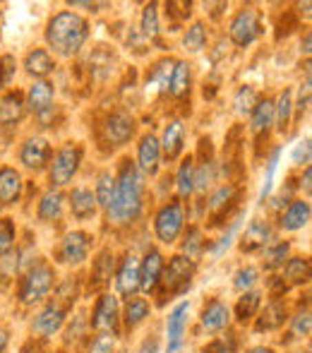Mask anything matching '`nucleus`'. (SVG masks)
<instances>
[{
  "label": "nucleus",
  "instance_id": "56",
  "mask_svg": "<svg viewBox=\"0 0 312 353\" xmlns=\"http://www.w3.org/2000/svg\"><path fill=\"white\" fill-rule=\"evenodd\" d=\"M5 349H8V332L0 330V353H5Z\"/></svg>",
  "mask_w": 312,
  "mask_h": 353
},
{
  "label": "nucleus",
  "instance_id": "54",
  "mask_svg": "<svg viewBox=\"0 0 312 353\" xmlns=\"http://www.w3.org/2000/svg\"><path fill=\"white\" fill-rule=\"evenodd\" d=\"M140 353H158V341L152 339V341H145V346H142Z\"/></svg>",
  "mask_w": 312,
  "mask_h": 353
},
{
  "label": "nucleus",
  "instance_id": "34",
  "mask_svg": "<svg viewBox=\"0 0 312 353\" xmlns=\"http://www.w3.org/2000/svg\"><path fill=\"white\" fill-rule=\"evenodd\" d=\"M176 185H178V192H180L183 197L190 195V192L195 190V166H192V159L190 157H187L185 161L180 163V168H178Z\"/></svg>",
  "mask_w": 312,
  "mask_h": 353
},
{
  "label": "nucleus",
  "instance_id": "42",
  "mask_svg": "<svg viewBox=\"0 0 312 353\" xmlns=\"http://www.w3.org/2000/svg\"><path fill=\"white\" fill-rule=\"evenodd\" d=\"M236 197V188L233 185H226V188H221L219 192H216L214 197H211V202H209V212L214 214H219V210H224L226 205H229L231 200Z\"/></svg>",
  "mask_w": 312,
  "mask_h": 353
},
{
  "label": "nucleus",
  "instance_id": "38",
  "mask_svg": "<svg viewBox=\"0 0 312 353\" xmlns=\"http://www.w3.org/2000/svg\"><path fill=\"white\" fill-rule=\"evenodd\" d=\"M205 43H207V29H205V24H192L190 29H187V34H185V39H183V46L187 48L190 53H200L202 48H205Z\"/></svg>",
  "mask_w": 312,
  "mask_h": 353
},
{
  "label": "nucleus",
  "instance_id": "17",
  "mask_svg": "<svg viewBox=\"0 0 312 353\" xmlns=\"http://www.w3.org/2000/svg\"><path fill=\"white\" fill-rule=\"evenodd\" d=\"M22 195V176L14 168H0V205H14Z\"/></svg>",
  "mask_w": 312,
  "mask_h": 353
},
{
  "label": "nucleus",
  "instance_id": "29",
  "mask_svg": "<svg viewBox=\"0 0 312 353\" xmlns=\"http://www.w3.org/2000/svg\"><path fill=\"white\" fill-rule=\"evenodd\" d=\"M187 89H190V65L180 61L173 65L171 87H168V92H171L173 97H185Z\"/></svg>",
  "mask_w": 312,
  "mask_h": 353
},
{
  "label": "nucleus",
  "instance_id": "19",
  "mask_svg": "<svg viewBox=\"0 0 312 353\" xmlns=\"http://www.w3.org/2000/svg\"><path fill=\"white\" fill-rule=\"evenodd\" d=\"M231 315H229V307L224 305L221 301H211L209 305L202 310V327L209 332H219L229 325Z\"/></svg>",
  "mask_w": 312,
  "mask_h": 353
},
{
  "label": "nucleus",
  "instance_id": "4",
  "mask_svg": "<svg viewBox=\"0 0 312 353\" xmlns=\"http://www.w3.org/2000/svg\"><path fill=\"white\" fill-rule=\"evenodd\" d=\"M51 286H53V270L46 262H39L24 276L19 298H22V303H37L51 291Z\"/></svg>",
  "mask_w": 312,
  "mask_h": 353
},
{
  "label": "nucleus",
  "instance_id": "18",
  "mask_svg": "<svg viewBox=\"0 0 312 353\" xmlns=\"http://www.w3.org/2000/svg\"><path fill=\"white\" fill-rule=\"evenodd\" d=\"M269 238H271V231H269V226H267V221H252L250 226H247L245 236L240 238V248L245 252H257L269 243Z\"/></svg>",
  "mask_w": 312,
  "mask_h": 353
},
{
  "label": "nucleus",
  "instance_id": "20",
  "mask_svg": "<svg viewBox=\"0 0 312 353\" xmlns=\"http://www.w3.org/2000/svg\"><path fill=\"white\" fill-rule=\"evenodd\" d=\"M308 221H310V202H303V200L291 202L289 210L281 216V226H284L286 231H298V228H303Z\"/></svg>",
  "mask_w": 312,
  "mask_h": 353
},
{
  "label": "nucleus",
  "instance_id": "43",
  "mask_svg": "<svg viewBox=\"0 0 312 353\" xmlns=\"http://www.w3.org/2000/svg\"><path fill=\"white\" fill-rule=\"evenodd\" d=\"M12 243H14V223L12 219H3L0 221V257L12 248Z\"/></svg>",
  "mask_w": 312,
  "mask_h": 353
},
{
  "label": "nucleus",
  "instance_id": "23",
  "mask_svg": "<svg viewBox=\"0 0 312 353\" xmlns=\"http://www.w3.org/2000/svg\"><path fill=\"white\" fill-rule=\"evenodd\" d=\"M274 125V101L264 99V101H257V106L252 108V132L262 135L269 128Z\"/></svg>",
  "mask_w": 312,
  "mask_h": 353
},
{
  "label": "nucleus",
  "instance_id": "45",
  "mask_svg": "<svg viewBox=\"0 0 312 353\" xmlns=\"http://www.w3.org/2000/svg\"><path fill=\"white\" fill-rule=\"evenodd\" d=\"M202 233L197 231V228H190L187 231V236H185V255H187V260H192V257H197L202 252Z\"/></svg>",
  "mask_w": 312,
  "mask_h": 353
},
{
  "label": "nucleus",
  "instance_id": "5",
  "mask_svg": "<svg viewBox=\"0 0 312 353\" xmlns=\"http://www.w3.org/2000/svg\"><path fill=\"white\" fill-rule=\"evenodd\" d=\"M79 161H82V149L75 147V144H65L61 152L53 157L51 163V183L58 188L67 185V183L75 178Z\"/></svg>",
  "mask_w": 312,
  "mask_h": 353
},
{
  "label": "nucleus",
  "instance_id": "49",
  "mask_svg": "<svg viewBox=\"0 0 312 353\" xmlns=\"http://www.w3.org/2000/svg\"><path fill=\"white\" fill-rule=\"evenodd\" d=\"M214 181V168H211V163L205 161V166L200 168V173L195 176V188L200 192H205L207 188H209V183Z\"/></svg>",
  "mask_w": 312,
  "mask_h": 353
},
{
  "label": "nucleus",
  "instance_id": "51",
  "mask_svg": "<svg viewBox=\"0 0 312 353\" xmlns=\"http://www.w3.org/2000/svg\"><path fill=\"white\" fill-rule=\"evenodd\" d=\"M238 223H240V219H236V221L231 223V228H229V231H226V236L221 238V241H219V245L214 248V255H221V252H224L226 248L231 245V238L236 236V231H238Z\"/></svg>",
  "mask_w": 312,
  "mask_h": 353
},
{
  "label": "nucleus",
  "instance_id": "14",
  "mask_svg": "<svg viewBox=\"0 0 312 353\" xmlns=\"http://www.w3.org/2000/svg\"><path fill=\"white\" fill-rule=\"evenodd\" d=\"M135 132V123L127 113H113L106 121V140L113 144V147H121L132 137Z\"/></svg>",
  "mask_w": 312,
  "mask_h": 353
},
{
  "label": "nucleus",
  "instance_id": "44",
  "mask_svg": "<svg viewBox=\"0 0 312 353\" xmlns=\"http://www.w3.org/2000/svg\"><path fill=\"white\" fill-rule=\"evenodd\" d=\"M17 72V61L12 56H0V87H8Z\"/></svg>",
  "mask_w": 312,
  "mask_h": 353
},
{
  "label": "nucleus",
  "instance_id": "1",
  "mask_svg": "<svg viewBox=\"0 0 312 353\" xmlns=\"http://www.w3.org/2000/svg\"><path fill=\"white\" fill-rule=\"evenodd\" d=\"M142 197H145V176L137 168V163L123 161L121 176L116 181V195L108 207V219L116 223H130L140 216Z\"/></svg>",
  "mask_w": 312,
  "mask_h": 353
},
{
  "label": "nucleus",
  "instance_id": "53",
  "mask_svg": "<svg viewBox=\"0 0 312 353\" xmlns=\"http://www.w3.org/2000/svg\"><path fill=\"white\" fill-rule=\"evenodd\" d=\"M233 339H229V344H226V339L221 341H214V344H209L205 349V353H233Z\"/></svg>",
  "mask_w": 312,
  "mask_h": 353
},
{
  "label": "nucleus",
  "instance_id": "35",
  "mask_svg": "<svg viewBox=\"0 0 312 353\" xmlns=\"http://www.w3.org/2000/svg\"><path fill=\"white\" fill-rule=\"evenodd\" d=\"M111 272H113V255H111V252H101V255H98V260L94 262L92 279H96V281H94V286H96V288L106 286L108 279H111Z\"/></svg>",
  "mask_w": 312,
  "mask_h": 353
},
{
  "label": "nucleus",
  "instance_id": "21",
  "mask_svg": "<svg viewBox=\"0 0 312 353\" xmlns=\"http://www.w3.org/2000/svg\"><path fill=\"white\" fill-rule=\"evenodd\" d=\"M53 97H56V89L51 82H34V87L29 89V108L34 113H43L46 108H51Z\"/></svg>",
  "mask_w": 312,
  "mask_h": 353
},
{
  "label": "nucleus",
  "instance_id": "40",
  "mask_svg": "<svg viewBox=\"0 0 312 353\" xmlns=\"http://www.w3.org/2000/svg\"><path fill=\"white\" fill-rule=\"evenodd\" d=\"M257 106V92L252 87H240L236 94V108L240 113H252V108Z\"/></svg>",
  "mask_w": 312,
  "mask_h": 353
},
{
  "label": "nucleus",
  "instance_id": "16",
  "mask_svg": "<svg viewBox=\"0 0 312 353\" xmlns=\"http://www.w3.org/2000/svg\"><path fill=\"white\" fill-rule=\"evenodd\" d=\"M137 157H140V166L145 173H149V176H154L158 171V159H161V144L154 135H145L140 142V152H137Z\"/></svg>",
  "mask_w": 312,
  "mask_h": 353
},
{
  "label": "nucleus",
  "instance_id": "3",
  "mask_svg": "<svg viewBox=\"0 0 312 353\" xmlns=\"http://www.w3.org/2000/svg\"><path fill=\"white\" fill-rule=\"evenodd\" d=\"M192 272H195V265H192L190 260H185V257H173V260L168 262L163 276L158 279V283L163 286L161 288L163 298L176 296V293H185L192 283Z\"/></svg>",
  "mask_w": 312,
  "mask_h": 353
},
{
  "label": "nucleus",
  "instance_id": "47",
  "mask_svg": "<svg viewBox=\"0 0 312 353\" xmlns=\"http://www.w3.org/2000/svg\"><path fill=\"white\" fill-rule=\"evenodd\" d=\"M310 327H312V320H310V312H300V315H295L293 320V336H298V339H305V336H310Z\"/></svg>",
  "mask_w": 312,
  "mask_h": 353
},
{
  "label": "nucleus",
  "instance_id": "33",
  "mask_svg": "<svg viewBox=\"0 0 312 353\" xmlns=\"http://www.w3.org/2000/svg\"><path fill=\"white\" fill-rule=\"evenodd\" d=\"M286 279L291 283H305L310 279V262L308 257H291L286 265Z\"/></svg>",
  "mask_w": 312,
  "mask_h": 353
},
{
  "label": "nucleus",
  "instance_id": "15",
  "mask_svg": "<svg viewBox=\"0 0 312 353\" xmlns=\"http://www.w3.org/2000/svg\"><path fill=\"white\" fill-rule=\"evenodd\" d=\"M163 272V257L158 250H149L145 255V262L140 265V288L142 291H154L158 286Z\"/></svg>",
  "mask_w": 312,
  "mask_h": 353
},
{
  "label": "nucleus",
  "instance_id": "41",
  "mask_svg": "<svg viewBox=\"0 0 312 353\" xmlns=\"http://www.w3.org/2000/svg\"><path fill=\"white\" fill-rule=\"evenodd\" d=\"M286 257H289V243H276V245L269 248V250H267V255H264L267 270H276V267H281Z\"/></svg>",
  "mask_w": 312,
  "mask_h": 353
},
{
  "label": "nucleus",
  "instance_id": "9",
  "mask_svg": "<svg viewBox=\"0 0 312 353\" xmlns=\"http://www.w3.org/2000/svg\"><path fill=\"white\" fill-rule=\"evenodd\" d=\"M89 243H92V238H89L84 231L67 233L65 241H63V245H61V250H58V260L65 262V265H79L82 260H87Z\"/></svg>",
  "mask_w": 312,
  "mask_h": 353
},
{
  "label": "nucleus",
  "instance_id": "31",
  "mask_svg": "<svg viewBox=\"0 0 312 353\" xmlns=\"http://www.w3.org/2000/svg\"><path fill=\"white\" fill-rule=\"evenodd\" d=\"M147 315H149V303H147L145 298H130L125 305V327L132 330V327L140 325Z\"/></svg>",
  "mask_w": 312,
  "mask_h": 353
},
{
  "label": "nucleus",
  "instance_id": "46",
  "mask_svg": "<svg viewBox=\"0 0 312 353\" xmlns=\"http://www.w3.org/2000/svg\"><path fill=\"white\" fill-rule=\"evenodd\" d=\"M116 346V334H98L89 346V353H111Z\"/></svg>",
  "mask_w": 312,
  "mask_h": 353
},
{
  "label": "nucleus",
  "instance_id": "11",
  "mask_svg": "<svg viewBox=\"0 0 312 353\" xmlns=\"http://www.w3.org/2000/svg\"><path fill=\"white\" fill-rule=\"evenodd\" d=\"M19 159H22V163L27 168L39 171V168L46 166L48 159H51V144H48L46 140H41V137H32V140H27L22 144Z\"/></svg>",
  "mask_w": 312,
  "mask_h": 353
},
{
  "label": "nucleus",
  "instance_id": "8",
  "mask_svg": "<svg viewBox=\"0 0 312 353\" xmlns=\"http://www.w3.org/2000/svg\"><path fill=\"white\" fill-rule=\"evenodd\" d=\"M92 327L101 334H116L118 332V301L113 296H101L94 307Z\"/></svg>",
  "mask_w": 312,
  "mask_h": 353
},
{
  "label": "nucleus",
  "instance_id": "28",
  "mask_svg": "<svg viewBox=\"0 0 312 353\" xmlns=\"http://www.w3.org/2000/svg\"><path fill=\"white\" fill-rule=\"evenodd\" d=\"M173 61H163L152 70V74L147 77V87L149 89H158V92H168L171 87V74H173Z\"/></svg>",
  "mask_w": 312,
  "mask_h": 353
},
{
  "label": "nucleus",
  "instance_id": "36",
  "mask_svg": "<svg viewBox=\"0 0 312 353\" xmlns=\"http://www.w3.org/2000/svg\"><path fill=\"white\" fill-rule=\"evenodd\" d=\"M291 111H293V103H291V89H284V94L279 97V103H274V121H279L281 132L289 130Z\"/></svg>",
  "mask_w": 312,
  "mask_h": 353
},
{
  "label": "nucleus",
  "instance_id": "26",
  "mask_svg": "<svg viewBox=\"0 0 312 353\" xmlns=\"http://www.w3.org/2000/svg\"><path fill=\"white\" fill-rule=\"evenodd\" d=\"M24 68H27L29 74H34V77H46L48 72H53V58L48 56V51H43V48H34L32 53L27 56V61H24Z\"/></svg>",
  "mask_w": 312,
  "mask_h": 353
},
{
  "label": "nucleus",
  "instance_id": "25",
  "mask_svg": "<svg viewBox=\"0 0 312 353\" xmlns=\"http://www.w3.org/2000/svg\"><path fill=\"white\" fill-rule=\"evenodd\" d=\"M70 207L77 219H87L96 212V197H94V192L87 190V188H77L70 195Z\"/></svg>",
  "mask_w": 312,
  "mask_h": 353
},
{
  "label": "nucleus",
  "instance_id": "39",
  "mask_svg": "<svg viewBox=\"0 0 312 353\" xmlns=\"http://www.w3.org/2000/svg\"><path fill=\"white\" fill-rule=\"evenodd\" d=\"M142 34L147 39H156L158 37V12H156V3L147 5L145 12H142Z\"/></svg>",
  "mask_w": 312,
  "mask_h": 353
},
{
  "label": "nucleus",
  "instance_id": "48",
  "mask_svg": "<svg viewBox=\"0 0 312 353\" xmlns=\"http://www.w3.org/2000/svg\"><path fill=\"white\" fill-rule=\"evenodd\" d=\"M279 154L281 152H274V157L269 159V166H267V178H264V185H262V195L260 200L264 202V197L271 192V185H274V173H276V163H279Z\"/></svg>",
  "mask_w": 312,
  "mask_h": 353
},
{
  "label": "nucleus",
  "instance_id": "30",
  "mask_svg": "<svg viewBox=\"0 0 312 353\" xmlns=\"http://www.w3.org/2000/svg\"><path fill=\"white\" fill-rule=\"evenodd\" d=\"M61 210H63V195L51 190L39 202V219H41V221H53V219L61 216Z\"/></svg>",
  "mask_w": 312,
  "mask_h": 353
},
{
  "label": "nucleus",
  "instance_id": "52",
  "mask_svg": "<svg viewBox=\"0 0 312 353\" xmlns=\"http://www.w3.org/2000/svg\"><path fill=\"white\" fill-rule=\"evenodd\" d=\"M293 161L300 163V166H303V163H310V140L298 144V149H295V154H293Z\"/></svg>",
  "mask_w": 312,
  "mask_h": 353
},
{
  "label": "nucleus",
  "instance_id": "24",
  "mask_svg": "<svg viewBox=\"0 0 312 353\" xmlns=\"http://www.w3.org/2000/svg\"><path fill=\"white\" fill-rule=\"evenodd\" d=\"M183 140H185V128H183L180 121H173L163 132V154L168 159H176L183 152Z\"/></svg>",
  "mask_w": 312,
  "mask_h": 353
},
{
  "label": "nucleus",
  "instance_id": "55",
  "mask_svg": "<svg viewBox=\"0 0 312 353\" xmlns=\"http://www.w3.org/2000/svg\"><path fill=\"white\" fill-rule=\"evenodd\" d=\"M310 178H312V171L310 168H305V176H303V188H305V192L310 195Z\"/></svg>",
  "mask_w": 312,
  "mask_h": 353
},
{
  "label": "nucleus",
  "instance_id": "22",
  "mask_svg": "<svg viewBox=\"0 0 312 353\" xmlns=\"http://www.w3.org/2000/svg\"><path fill=\"white\" fill-rule=\"evenodd\" d=\"M24 116V101H22V94H8V97L0 101V123L3 125H14L19 123Z\"/></svg>",
  "mask_w": 312,
  "mask_h": 353
},
{
  "label": "nucleus",
  "instance_id": "13",
  "mask_svg": "<svg viewBox=\"0 0 312 353\" xmlns=\"http://www.w3.org/2000/svg\"><path fill=\"white\" fill-rule=\"evenodd\" d=\"M137 288H140V262L135 255H127L118 270V291L121 296L130 298L137 293Z\"/></svg>",
  "mask_w": 312,
  "mask_h": 353
},
{
  "label": "nucleus",
  "instance_id": "7",
  "mask_svg": "<svg viewBox=\"0 0 312 353\" xmlns=\"http://www.w3.org/2000/svg\"><path fill=\"white\" fill-rule=\"evenodd\" d=\"M260 12L252 8L247 10H240V12L236 14V19L231 22V41L236 43V46H250L252 41H255L257 37H260Z\"/></svg>",
  "mask_w": 312,
  "mask_h": 353
},
{
  "label": "nucleus",
  "instance_id": "2",
  "mask_svg": "<svg viewBox=\"0 0 312 353\" xmlns=\"http://www.w3.org/2000/svg\"><path fill=\"white\" fill-rule=\"evenodd\" d=\"M87 37H89L87 19L79 17V14H75V12H70V10L56 14L46 27L48 46H51L58 56H65V58L75 56L79 48L84 46Z\"/></svg>",
  "mask_w": 312,
  "mask_h": 353
},
{
  "label": "nucleus",
  "instance_id": "27",
  "mask_svg": "<svg viewBox=\"0 0 312 353\" xmlns=\"http://www.w3.org/2000/svg\"><path fill=\"white\" fill-rule=\"evenodd\" d=\"M284 322H286V307L281 305L279 301H274V303H269V305L264 307L260 322H257V330H260V332L279 330Z\"/></svg>",
  "mask_w": 312,
  "mask_h": 353
},
{
  "label": "nucleus",
  "instance_id": "12",
  "mask_svg": "<svg viewBox=\"0 0 312 353\" xmlns=\"http://www.w3.org/2000/svg\"><path fill=\"white\" fill-rule=\"evenodd\" d=\"M187 310L190 305L180 303V305L173 307L171 317H168V353H178L183 349V334H185L187 325Z\"/></svg>",
  "mask_w": 312,
  "mask_h": 353
},
{
  "label": "nucleus",
  "instance_id": "32",
  "mask_svg": "<svg viewBox=\"0 0 312 353\" xmlns=\"http://www.w3.org/2000/svg\"><path fill=\"white\" fill-rule=\"evenodd\" d=\"M113 195H116V178H113L111 173H101V176H98V183H96V192H94L96 205H101L103 210H108L113 202Z\"/></svg>",
  "mask_w": 312,
  "mask_h": 353
},
{
  "label": "nucleus",
  "instance_id": "10",
  "mask_svg": "<svg viewBox=\"0 0 312 353\" xmlns=\"http://www.w3.org/2000/svg\"><path fill=\"white\" fill-rule=\"evenodd\" d=\"M65 322V307L61 303H51L48 307H43L39 312V317L34 320V332L39 336H53Z\"/></svg>",
  "mask_w": 312,
  "mask_h": 353
},
{
  "label": "nucleus",
  "instance_id": "6",
  "mask_svg": "<svg viewBox=\"0 0 312 353\" xmlns=\"http://www.w3.org/2000/svg\"><path fill=\"white\" fill-rule=\"evenodd\" d=\"M183 221H185V212H183L180 202H168L166 207H161V212L156 214V236L161 243H168L171 245L183 231Z\"/></svg>",
  "mask_w": 312,
  "mask_h": 353
},
{
  "label": "nucleus",
  "instance_id": "57",
  "mask_svg": "<svg viewBox=\"0 0 312 353\" xmlns=\"http://www.w3.org/2000/svg\"><path fill=\"white\" fill-rule=\"evenodd\" d=\"M247 353H274V351H271L269 346H255V349H250Z\"/></svg>",
  "mask_w": 312,
  "mask_h": 353
},
{
  "label": "nucleus",
  "instance_id": "50",
  "mask_svg": "<svg viewBox=\"0 0 312 353\" xmlns=\"http://www.w3.org/2000/svg\"><path fill=\"white\" fill-rule=\"evenodd\" d=\"M255 281H257V270H252V267H247V270H240L236 274V288H240V291L250 288Z\"/></svg>",
  "mask_w": 312,
  "mask_h": 353
},
{
  "label": "nucleus",
  "instance_id": "37",
  "mask_svg": "<svg viewBox=\"0 0 312 353\" xmlns=\"http://www.w3.org/2000/svg\"><path fill=\"white\" fill-rule=\"evenodd\" d=\"M260 301H262L260 293H257V291H247L245 296H242L240 301H238V305H236L238 320H240V322L250 320V317L257 312V307H260Z\"/></svg>",
  "mask_w": 312,
  "mask_h": 353
}]
</instances>
